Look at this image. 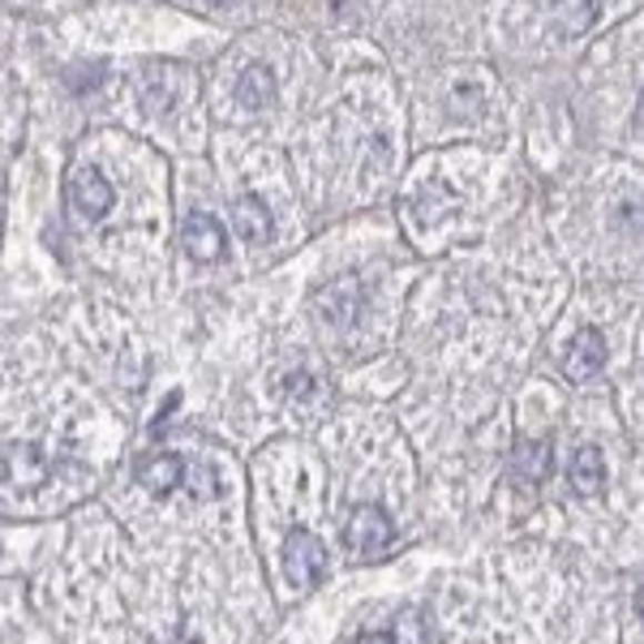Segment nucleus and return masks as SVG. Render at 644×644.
Wrapping results in <instances>:
<instances>
[{
	"instance_id": "f257e3e1",
	"label": "nucleus",
	"mask_w": 644,
	"mask_h": 644,
	"mask_svg": "<svg viewBox=\"0 0 644 644\" xmlns=\"http://www.w3.org/2000/svg\"><path fill=\"white\" fill-rule=\"evenodd\" d=\"M284 572L296 588H314L326 572V550L310 529H292L284 542Z\"/></svg>"
},
{
	"instance_id": "f03ea898",
	"label": "nucleus",
	"mask_w": 644,
	"mask_h": 644,
	"mask_svg": "<svg viewBox=\"0 0 644 644\" xmlns=\"http://www.w3.org/2000/svg\"><path fill=\"white\" fill-rule=\"evenodd\" d=\"M69 202H73V211H78L87 224H95V220L108 215V207H112V185L103 181V172L78 163V168L69 172Z\"/></svg>"
},
{
	"instance_id": "7ed1b4c3",
	"label": "nucleus",
	"mask_w": 644,
	"mask_h": 644,
	"mask_svg": "<svg viewBox=\"0 0 644 644\" xmlns=\"http://www.w3.org/2000/svg\"><path fill=\"white\" fill-rule=\"evenodd\" d=\"M344 542L353 554H383L391 546V520H386L383 507H374V503L356 507L349 529H344Z\"/></svg>"
},
{
	"instance_id": "20e7f679",
	"label": "nucleus",
	"mask_w": 644,
	"mask_h": 644,
	"mask_svg": "<svg viewBox=\"0 0 644 644\" xmlns=\"http://www.w3.org/2000/svg\"><path fill=\"white\" fill-rule=\"evenodd\" d=\"M181 245H185V254L193 262H215V258L224 254V228H220V220H211L207 211H193L190 220L181 224Z\"/></svg>"
},
{
	"instance_id": "39448f33",
	"label": "nucleus",
	"mask_w": 644,
	"mask_h": 644,
	"mask_svg": "<svg viewBox=\"0 0 644 644\" xmlns=\"http://www.w3.org/2000/svg\"><path fill=\"white\" fill-rule=\"evenodd\" d=\"M602 361H606V340H602V331H593V326H584L576 340H572V349H567V379H593L597 370H602Z\"/></svg>"
},
{
	"instance_id": "423d86ee",
	"label": "nucleus",
	"mask_w": 644,
	"mask_h": 644,
	"mask_svg": "<svg viewBox=\"0 0 644 644\" xmlns=\"http://www.w3.org/2000/svg\"><path fill=\"white\" fill-rule=\"evenodd\" d=\"M232 224L241 232V241H250V245H266L271 237H275V220H271V211H266V202L262 198H241L237 202V211H232Z\"/></svg>"
},
{
	"instance_id": "0eeeda50",
	"label": "nucleus",
	"mask_w": 644,
	"mask_h": 644,
	"mask_svg": "<svg viewBox=\"0 0 644 644\" xmlns=\"http://www.w3.org/2000/svg\"><path fill=\"white\" fill-rule=\"evenodd\" d=\"M138 482L147 485L155 499H163V494H172L177 485H185V460H181V455H155V460H147V464L138 469Z\"/></svg>"
},
{
	"instance_id": "6e6552de",
	"label": "nucleus",
	"mask_w": 644,
	"mask_h": 644,
	"mask_svg": "<svg viewBox=\"0 0 644 644\" xmlns=\"http://www.w3.org/2000/svg\"><path fill=\"white\" fill-rule=\"evenodd\" d=\"M280 95V87H275V73L266 69V64H250L241 78H237V99L245 103V108H271Z\"/></svg>"
},
{
	"instance_id": "1a4fd4ad",
	"label": "nucleus",
	"mask_w": 644,
	"mask_h": 644,
	"mask_svg": "<svg viewBox=\"0 0 644 644\" xmlns=\"http://www.w3.org/2000/svg\"><path fill=\"white\" fill-rule=\"evenodd\" d=\"M602 477H606V469H602V451L597 447H580L572 455V485H576V494H597L602 490Z\"/></svg>"
},
{
	"instance_id": "9d476101",
	"label": "nucleus",
	"mask_w": 644,
	"mask_h": 644,
	"mask_svg": "<svg viewBox=\"0 0 644 644\" xmlns=\"http://www.w3.org/2000/svg\"><path fill=\"white\" fill-rule=\"evenodd\" d=\"M512 464L524 482H546L550 477V447L546 443H520Z\"/></svg>"
},
{
	"instance_id": "9b49d317",
	"label": "nucleus",
	"mask_w": 644,
	"mask_h": 644,
	"mask_svg": "<svg viewBox=\"0 0 644 644\" xmlns=\"http://www.w3.org/2000/svg\"><path fill=\"white\" fill-rule=\"evenodd\" d=\"M185 490L193 499H215L220 482H215V469L211 464H185Z\"/></svg>"
},
{
	"instance_id": "f8f14e48",
	"label": "nucleus",
	"mask_w": 644,
	"mask_h": 644,
	"mask_svg": "<svg viewBox=\"0 0 644 644\" xmlns=\"http://www.w3.org/2000/svg\"><path fill=\"white\" fill-rule=\"evenodd\" d=\"M284 391H289V400H310V395L319 391V383H314V374L296 370V374H289V379H284Z\"/></svg>"
},
{
	"instance_id": "ddd939ff",
	"label": "nucleus",
	"mask_w": 644,
	"mask_h": 644,
	"mask_svg": "<svg viewBox=\"0 0 644 644\" xmlns=\"http://www.w3.org/2000/svg\"><path fill=\"white\" fill-rule=\"evenodd\" d=\"M356 644H395L391 632H365V636H356Z\"/></svg>"
},
{
	"instance_id": "4468645a",
	"label": "nucleus",
	"mask_w": 644,
	"mask_h": 644,
	"mask_svg": "<svg viewBox=\"0 0 644 644\" xmlns=\"http://www.w3.org/2000/svg\"><path fill=\"white\" fill-rule=\"evenodd\" d=\"M636 606H641V618H644V588L636 593Z\"/></svg>"
},
{
	"instance_id": "2eb2a0df",
	"label": "nucleus",
	"mask_w": 644,
	"mask_h": 644,
	"mask_svg": "<svg viewBox=\"0 0 644 644\" xmlns=\"http://www.w3.org/2000/svg\"><path fill=\"white\" fill-rule=\"evenodd\" d=\"M215 4H228V0H215Z\"/></svg>"
}]
</instances>
